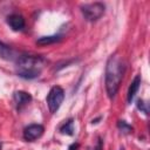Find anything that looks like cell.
I'll return each mask as SVG.
<instances>
[{
	"label": "cell",
	"mask_w": 150,
	"mask_h": 150,
	"mask_svg": "<svg viewBox=\"0 0 150 150\" xmlns=\"http://www.w3.org/2000/svg\"><path fill=\"white\" fill-rule=\"evenodd\" d=\"M124 74V64L121 57L116 54L111 55L105 64V75H104V84L105 91L109 98H112L120 88L121 81Z\"/></svg>",
	"instance_id": "cell-1"
},
{
	"label": "cell",
	"mask_w": 150,
	"mask_h": 150,
	"mask_svg": "<svg viewBox=\"0 0 150 150\" xmlns=\"http://www.w3.org/2000/svg\"><path fill=\"white\" fill-rule=\"evenodd\" d=\"M81 12L86 20L94 22L97 21L105 11V6L102 2H91V4H84L81 7Z\"/></svg>",
	"instance_id": "cell-2"
},
{
	"label": "cell",
	"mask_w": 150,
	"mask_h": 150,
	"mask_svg": "<svg viewBox=\"0 0 150 150\" xmlns=\"http://www.w3.org/2000/svg\"><path fill=\"white\" fill-rule=\"evenodd\" d=\"M64 100V90L60 86H54L50 88L48 95H47V105L52 114L56 112L61 105V103Z\"/></svg>",
	"instance_id": "cell-3"
},
{
	"label": "cell",
	"mask_w": 150,
	"mask_h": 150,
	"mask_svg": "<svg viewBox=\"0 0 150 150\" xmlns=\"http://www.w3.org/2000/svg\"><path fill=\"white\" fill-rule=\"evenodd\" d=\"M15 63L18 68H40L45 63V59L42 56L21 54L15 60Z\"/></svg>",
	"instance_id": "cell-4"
},
{
	"label": "cell",
	"mask_w": 150,
	"mask_h": 150,
	"mask_svg": "<svg viewBox=\"0 0 150 150\" xmlns=\"http://www.w3.org/2000/svg\"><path fill=\"white\" fill-rule=\"evenodd\" d=\"M43 131H45L43 125L35 123V124H30V125L26 127V128L23 129L22 136H23V139H25V141H27V142H33V141L40 138V137L42 136Z\"/></svg>",
	"instance_id": "cell-5"
},
{
	"label": "cell",
	"mask_w": 150,
	"mask_h": 150,
	"mask_svg": "<svg viewBox=\"0 0 150 150\" xmlns=\"http://www.w3.org/2000/svg\"><path fill=\"white\" fill-rule=\"evenodd\" d=\"M41 74V68H18L16 75L25 80H34Z\"/></svg>",
	"instance_id": "cell-6"
},
{
	"label": "cell",
	"mask_w": 150,
	"mask_h": 150,
	"mask_svg": "<svg viewBox=\"0 0 150 150\" xmlns=\"http://www.w3.org/2000/svg\"><path fill=\"white\" fill-rule=\"evenodd\" d=\"M19 54L8 45L0 41V57L6 61H15L18 59Z\"/></svg>",
	"instance_id": "cell-7"
},
{
	"label": "cell",
	"mask_w": 150,
	"mask_h": 150,
	"mask_svg": "<svg viewBox=\"0 0 150 150\" xmlns=\"http://www.w3.org/2000/svg\"><path fill=\"white\" fill-rule=\"evenodd\" d=\"M7 23L15 32L22 30L25 28V19L19 14H11L7 18Z\"/></svg>",
	"instance_id": "cell-8"
},
{
	"label": "cell",
	"mask_w": 150,
	"mask_h": 150,
	"mask_svg": "<svg viewBox=\"0 0 150 150\" xmlns=\"http://www.w3.org/2000/svg\"><path fill=\"white\" fill-rule=\"evenodd\" d=\"M139 86H141V75H136L135 79L132 80V82L130 83L129 86V89H128V95H127V100L129 103H131L132 98L135 97V95L137 94L138 89H139Z\"/></svg>",
	"instance_id": "cell-9"
},
{
	"label": "cell",
	"mask_w": 150,
	"mask_h": 150,
	"mask_svg": "<svg viewBox=\"0 0 150 150\" xmlns=\"http://www.w3.org/2000/svg\"><path fill=\"white\" fill-rule=\"evenodd\" d=\"M13 98H14V101H15V103L18 105H25V104H27V103H29L32 101V95L26 93V91L18 90V91L14 93Z\"/></svg>",
	"instance_id": "cell-10"
},
{
	"label": "cell",
	"mask_w": 150,
	"mask_h": 150,
	"mask_svg": "<svg viewBox=\"0 0 150 150\" xmlns=\"http://www.w3.org/2000/svg\"><path fill=\"white\" fill-rule=\"evenodd\" d=\"M61 35L55 34V35H48V36H41L36 40V45L39 46H47V45H53L55 42H59L61 40Z\"/></svg>",
	"instance_id": "cell-11"
},
{
	"label": "cell",
	"mask_w": 150,
	"mask_h": 150,
	"mask_svg": "<svg viewBox=\"0 0 150 150\" xmlns=\"http://www.w3.org/2000/svg\"><path fill=\"white\" fill-rule=\"evenodd\" d=\"M60 131L64 135H69L73 136L74 135V120L69 118L68 121H66L61 127H60Z\"/></svg>",
	"instance_id": "cell-12"
},
{
	"label": "cell",
	"mask_w": 150,
	"mask_h": 150,
	"mask_svg": "<svg viewBox=\"0 0 150 150\" xmlns=\"http://www.w3.org/2000/svg\"><path fill=\"white\" fill-rule=\"evenodd\" d=\"M117 128L120 129V131L122 132V134H124V135H129V134H131L132 132V127L130 125V124H128L125 121H123V120H120L118 122H117Z\"/></svg>",
	"instance_id": "cell-13"
},
{
	"label": "cell",
	"mask_w": 150,
	"mask_h": 150,
	"mask_svg": "<svg viewBox=\"0 0 150 150\" xmlns=\"http://www.w3.org/2000/svg\"><path fill=\"white\" fill-rule=\"evenodd\" d=\"M136 104H137V108H138L141 111H143L145 115H148V114H149L148 103H145L143 100H141V98H139V100H137V103H136Z\"/></svg>",
	"instance_id": "cell-14"
},
{
	"label": "cell",
	"mask_w": 150,
	"mask_h": 150,
	"mask_svg": "<svg viewBox=\"0 0 150 150\" xmlns=\"http://www.w3.org/2000/svg\"><path fill=\"white\" fill-rule=\"evenodd\" d=\"M89 150H102V139L98 137V141H97L96 146H94V148H91V149H89Z\"/></svg>",
	"instance_id": "cell-15"
},
{
	"label": "cell",
	"mask_w": 150,
	"mask_h": 150,
	"mask_svg": "<svg viewBox=\"0 0 150 150\" xmlns=\"http://www.w3.org/2000/svg\"><path fill=\"white\" fill-rule=\"evenodd\" d=\"M77 149H79V143H73L68 148V150H77Z\"/></svg>",
	"instance_id": "cell-16"
},
{
	"label": "cell",
	"mask_w": 150,
	"mask_h": 150,
	"mask_svg": "<svg viewBox=\"0 0 150 150\" xmlns=\"http://www.w3.org/2000/svg\"><path fill=\"white\" fill-rule=\"evenodd\" d=\"M101 118H102V117L100 116V117H97V118H95V120H93V121H91V123H93V124H94V123H97V122H98V121H100Z\"/></svg>",
	"instance_id": "cell-17"
}]
</instances>
